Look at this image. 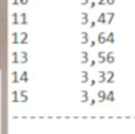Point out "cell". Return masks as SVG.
Returning <instances> with one entry per match:
<instances>
[{
    "mask_svg": "<svg viewBox=\"0 0 135 134\" xmlns=\"http://www.w3.org/2000/svg\"><path fill=\"white\" fill-rule=\"evenodd\" d=\"M82 83H90V79H89V73L86 70H82Z\"/></svg>",
    "mask_w": 135,
    "mask_h": 134,
    "instance_id": "10",
    "label": "cell"
},
{
    "mask_svg": "<svg viewBox=\"0 0 135 134\" xmlns=\"http://www.w3.org/2000/svg\"><path fill=\"white\" fill-rule=\"evenodd\" d=\"M98 22H99V23H103V25H105V23L107 25V13L102 12L100 15H99V18H98Z\"/></svg>",
    "mask_w": 135,
    "mask_h": 134,
    "instance_id": "5",
    "label": "cell"
},
{
    "mask_svg": "<svg viewBox=\"0 0 135 134\" xmlns=\"http://www.w3.org/2000/svg\"><path fill=\"white\" fill-rule=\"evenodd\" d=\"M82 21H80V23L82 25H90V21H89V15H87V12H82Z\"/></svg>",
    "mask_w": 135,
    "mask_h": 134,
    "instance_id": "2",
    "label": "cell"
},
{
    "mask_svg": "<svg viewBox=\"0 0 135 134\" xmlns=\"http://www.w3.org/2000/svg\"><path fill=\"white\" fill-rule=\"evenodd\" d=\"M12 63L13 64H19V63H20V53L13 51L12 53Z\"/></svg>",
    "mask_w": 135,
    "mask_h": 134,
    "instance_id": "3",
    "label": "cell"
},
{
    "mask_svg": "<svg viewBox=\"0 0 135 134\" xmlns=\"http://www.w3.org/2000/svg\"><path fill=\"white\" fill-rule=\"evenodd\" d=\"M12 82H13V83H18V82H20V77H19L18 72H13V73H12Z\"/></svg>",
    "mask_w": 135,
    "mask_h": 134,
    "instance_id": "19",
    "label": "cell"
},
{
    "mask_svg": "<svg viewBox=\"0 0 135 134\" xmlns=\"http://www.w3.org/2000/svg\"><path fill=\"white\" fill-rule=\"evenodd\" d=\"M106 63H109V64H113V63H115V53H113V51H107Z\"/></svg>",
    "mask_w": 135,
    "mask_h": 134,
    "instance_id": "8",
    "label": "cell"
},
{
    "mask_svg": "<svg viewBox=\"0 0 135 134\" xmlns=\"http://www.w3.org/2000/svg\"><path fill=\"white\" fill-rule=\"evenodd\" d=\"M99 83H105V82H107V73L103 72V70H100L99 72Z\"/></svg>",
    "mask_w": 135,
    "mask_h": 134,
    "instance_id": "4",
    "label": "cell"
},
{
    "mask_svg": "<svg viewBox=\"0 0 135 134\" xmlns=\"http://www.w3.org/2000/svg\"><path fill=\"white\" fill-rule=\"evenodd\" d=\"M12 4L13 6H19L20 4V0H12Z\"/></svg>",
    "mask_w": 135,
    "mask_h": 134,
    "instance_id": "28",
    "label": "cell"
},
{
    "mask_svg": "<svg viewBox=\"0 0 135 134\" xmlns=\"http://www.w3.org/2000/svg\"><path fill=\"white\" fill-rule=\"evenodd\" d=\"M98 98H99V102H105L107 99V93L105 91H99L98 92Z\"/></svg>",
    "mask_w": 135,
    "mask_h": 134,
    "instance_id": "11",
    "label": "cell"
},
{
    "mask_svg": "<svg viewBox=\"0 0 135 134\" xmlns=\"http://www.w3.org/2000/svg\"><path fill=\"white\" fill-rule=\"evenodd\" d=\"M107 42L115 44V34H113V32H109V34H107Z\"/></svg>",
    "mask_w": 135,
    "mask_h": 134,
    "instance_id": "21",
    "label": "cell"
},
{
    "mask_svg": "<svg viewBox=\"0 0 135 134\" xmlns=\"http://www.w3.org/2000/svg\"><path fill=\"white\" fill-rule=\"evenodd\" d=\"M89 64H90V67H94V66H96V61H94V60H90Z\"/></svg>",
    "mask_w": 135,
    "mask_h": 134,
    "instance_id": "34",
    "label": "cell"
},
{
    "mask_svg": "<svg viewBox=\"0 0 135 134\" xmlns=\"http://www.w3.org/2000/svg\"><path fill=\"white\" fill-rule=\"evenodd\" d=\"M98 41H94V39H91L90 41V42H89V47H90V48H94V47H96V45H98Z\"/></svg>",
    "mask_w": 135,
    "mask_h": 134,
    "instance_id": "26",
    "label": "cell"
},
{
    "mask_svg": "<svg viewBox=\"0 0 135 134\" xmlns=\"http://www.w3.org/2000/svg\"><path fill=\"white\" fill-rule=\"evenodd\" d=\"M113 3H115V0H106V4H109V6H112Z\"/></svg>",
    "mask_w": 135,
    "mask_h": 134,
    "instance_id": "33",
    "label": "cell"
},
{
    "mask_svg": "<svg viewBox=\"0 0 135 134\" xmlns=\"http://www.w3.org/2000/svg\"><path fill=\"white\" fill-rule=\"evenodd\" d=\"M113 19H115V12H109V13H107V25L112 23Z\"/></svg>",
    "mask_w": 135,
    "mask_h": 134,
    "instance_id": "20",
    "label": "cell"
},
{
    "mask_svg": "<svg viewBox=\"0 0 135 134\" xmlns=\"http://www.w3.org/2000/svg\"><path fill=\"white\" fill-rule=\"evenodd\" d=\"M29 79H28V72H23L22 75H20V82H23V83H26Z\"/></svg>",
    "mask_w": 135,
    "mask_h": 134,
    "instance_id": "23",
    "label": "cell"
},
{
    "mask_svg": "<svg viewBox=\"0 0 135 134\" xmlns=\"http://www.w3.org/2000/svg\"><path fill=\"white\" fill-rule=\"evenodd\" d=\"M19 32H12V44H20V39H19Z\"/></svg>",
    "mask_w": 135,
    "mask_h": 134,
    "instance_id": "12",
    "label": "cell"
},
{
    "mask_svg": "<svg viewBox=\"0 0 135 134\" xmlns=\"http://www.w3.org/2000/svg\"><path fill=\"white\" fill-rule=\"evenodd\" d=\"M106 56H107V53H105V51H99L98 53L99 63H100V64H105V61H106Z\"/></svg>",
    "mask_w": 135,
    "mask_h": 134,
    "instance_id": "9",
    "label": "cell"
},
{
    "mask_svg": "<svg viewBox=\"0 0 135 134\" xmlns=\"http://www.w3.org/2000/svg\"><path fill=\"white\" fill-rule=\"evenodd\" d=\"M19 95H20V102H28V93H26V91H20Z\"/></svg>",
    "mask_w": 135,
    "mask_h": 134,
    "instance_id": "18",
    "label": "cell"
},
{
    "mask_svg": "<svg viewBox=\"0 0 135 134\" xmlns=\"http://www.w3.org/2000/svg\"><path fill=\"white\" fill-rule=\"evenodd\" d=\"M19 15H20V13H16V12L12 13V25H20V19H19Z\"/></svg>",
    "mask_w": 135,
    "mask_h": 134,
    "instance_id": "6",
    "label": "cell"
},
{
    "mask_svg": "<svg viewBox=\"0 0 135 134\" xmlns=\"http://www.w3.org/2000/svg\"><path fill=\"white\" fill-rule=\"evenodd\" d=\"M96 2H90V4H89V6H90V9H94V7H96Z\"/></svg>",
    "mask_w": 135,
    "mask_h": 134,
    "instance_id": "31",
    "label": "cell"
},
{
    "mask_svg": "<svg viewBox=\"0 0 135 134\" xmlns=\"http://www.w3.org/2000/svg\"><path fill=\"white\" fill-rule=\"evenodd\" d=\"M19 19H20V25H28V15H26V12H22L20 15H19Z\"/></svg>",
    "mask_w": 135,
    "mask_h": 134,
    "instance_id": "7",
    "label": "cell"
},
{
    "mask_svg": "<svg viewBox=\"0 0 135 134\" xmlns=\"http://www.w3.org/2000/svg\"><path fill=\"white\" fill-rule=\"evenodd\" d=\"M89 42H90V41H89V34L83 31L82 32V39H80V44H87V45H89Z\"/></svg>",
    "mask_w": 135,
    "mask_h": 134,
    "instance_id": "13",
    "label": "cell"
},
{
    "mask_svg": "<svg viewBox=\"0 0 135 134\" xmlns=\"http://www.w3.org/2000/svg\"><path fill=\"white\" fill-rule=\"evenodd\" d=\"M96 83H98V80H94V79H91V80H90V86H94Z\"/></svg>",
    "mask_w": 135,
    "mask_h": 134,
    "instance_id": "35",
    "label": "cell"
},
{
    "mask_svg": "<svg viewBox=\"0 0 135 134\" xmlns=\"http://www.w3.org/2000/svg\"><path fill=\"white\" fill-rule=\"evenodd\" d=\"M98 42H99V44H106V42H107V35L105 34V31H103V32H99V35H98Z\"/></svg>",
    "mask_w": 135,
    "mask_h": 134,
    "instance_id": "1",
    "label": "cell"
},
{
    "mask_svg": "<svg viewBox=\"0 0 135 134\" xmlns=\"http://www.w3.org/2000/svg\"><path fill=\"white\" fill-rule=\"evenodd\" d=\"M96 23H98V22H96V21H90V25H89V26H90V28L93 29L94 26H96Z\"/></svg>",
    "mask_w": 135,
    "mask_h": 134,
    "instance_id": "29",
    "label": "cell"
},
{
    "mask_svg": "<svg viewBox=\"0 0 135 134\" xmlns=\"http://www.w3.org/2000/svg\"><path fill=\"white\" fill-rule=\"evenodd\" d=\"M18 96H19V92H18V91H13V92H12V99H13V102H20V101L18 99Z\"/></svg>",
    "mask_w": 135,
    "mask_h": 134,
    "instance_id": "24",
    "label": "cell"
},
{
    "mask_svg": "<svg viewBox=\"0 0 135 134\" xmlns=\"http://www.w3.org/2000/svg\"><path fill=\"white\" fill-rule=\"evenodd\" d=\"M28 3H29V0H20V4H22V6H26Z\"/></svg>",
    "mask_w": 135,
    "mask_h": 134,
    "instance_id": "32",
    "label": "cell"
},
{
    "mask_svg": "<svg viewBox=\"0 0 135 134\" xmlns=\"http://www.w3.org/2000/svg\"><path fill=\"white\" fill-rule=\"evenodd\" d=\"M107 73V83H115V73L110 70V72H106Z\"/></svg>",
    "mask_w": 135,
    "mask_h": 134,
    "instance_id": "17",
    "label": "cell"
},
{
    "mask_svg": "<svg viewBox=\"0 0 135 134\" xmlns=\"http://www.w3.org/2000/svg\"><path fill=\"white\" fill-rule=\"evenodd\" d=\"M20 35V44H28V32H19Z\"/></svg>",
    "mask_w": 135,
    "mask_h": 134,
    "instance_id": "16",
    "label": "cell"
},
{
    "mask_svg": "<svg viewBox=\"0 0 135 134\" xmlns=\"http://www.w3.org/2000/svg\"><path fill=\"white\" fill-rule=\"evenodd\" d=\"M107 101H109V102H113V101H115V93H113V91H110L109 93H107Z\"/></svg>",
    "mask_w": 135,
    "mask_h": 134,
    "instance_id": "25",
    "label": "cell"
},
{
    "mask_svg": "<svg viewBox=\"0 0 135 134\" xmlns=\"http://www.w3.org/2000/svg\"><path fill=\"white\" fill-rule=\"evenodd\" d=\"M98 4H100V6H105V4H106V0H98Z\"/></svg>",
    "mask_w": 135,
    "mask_h": 134,
    "instance_id": "30",
    "label": "cell"
},
{
    "mask_svg": "<svg viewBox=\"0 0 135 134\" xmlns=\"http://www.w3.org/2000/svg\"><path fill=\"white\" fill-rule=\"evenodd\" d=\"M82 64H87V63H90L89 61V54H87V51H82Z\"/></svg>",
    "mask_w": 135,
    "mask_h": 134,
    "instance_id": "15",
    "label": "cell"
},
{
    "mask_svg": "<svg viewBox=\"0 0 135 134\" xmlns=\"http://www.w3.org/2000/svg\"><path fill=\"white\" fill-rule=\"evenodd\" d=\"M87 101H89L87 91H82V102H87Z\"/></svg>",
    "mask_w": 135,
    "mask_h": 134,
    "instance_id": "22",
    "label": "cell"
},
{
    "mask_svg": "<svg viewBox=\"0 0 135 134\" xmlns=\"http://www.w3.org/2000/svg\"><path fill=\"white\" fill-rule=\"evenodd\" d=\"M28 60H29L28 53H26V51H20V63H22V64H26Z\"/></svg>",
    "mask_w": 135,
    "mask_h": 134,
    "instance_id": "14",
    "label": "cell"
},
{
    "mask_svg": "<svg viewBox=\"0 0 135 134\" xmlns=\"http://www.w3.org/2000/svg\"><path fill=\"white\" fill-rule=\"evenodd\" d=\"M80 3H82V6H87V4H90V2L89 0H80Z\"/></svg>",
    "mask_w": 135,
    "mask_h": 134,
    "instance_id": "27",
    "label": "cell"
}]
</instances>
